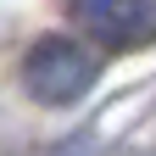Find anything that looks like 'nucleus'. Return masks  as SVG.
<instances>
[{"instance_id":"1","label":"nucleus","mask_w":156,"mask_h":156,"mask_svg":"<svg viewBox=\"0 0 156 156\" xmlns=\"http://www.w3.org/2000/svg\"><path fill=\"white\" fill-rule=\"evenodd\" d=\"M101 62L67 34H45L34 39V50L23 56V89L34 95L39 106H73L78 95H89Z\"/></svg>"},{"instance_id":"2","label":"nucleus","mask_w":156,"mask_h":156,"mask_svg":"<svg viewBox=\"0 0 156 156\" xmlns=\"http://www.w3.org/2000/svg\"><path fill=\"white\" fill-rule=\"evenodd\" d=\"M73 23L89 34V45L134 50L156 39V0H73Z\"/></svg>"}]
</instances>
